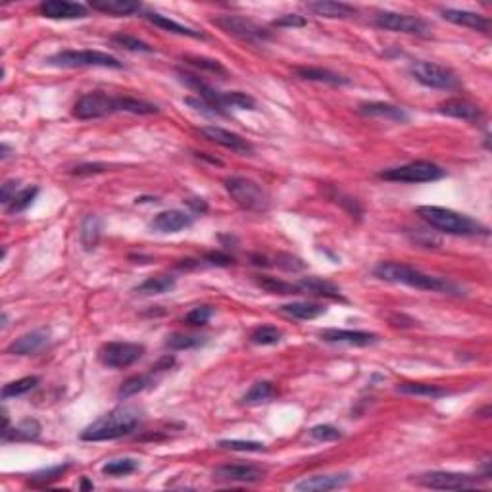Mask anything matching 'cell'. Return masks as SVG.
Returning a JSON list of instances; mask_svg holds the SVG:
<instances>
[{
  "mask_svg": "<svg viewBox=\"0 0 492 492\" xmlns=\"http://www.w3.org/2000/svg\"><path fill=\"white\" fill-rule=\"evenodd\" d=\"M144 354V346L137 343H108L99 350V360L102 366L114 369H124L133 366Z\"/></svg>",
  "mask_w": 492,
  "mask_h": 492,
  "instance_id": "cell-11",
  "label": "cell"
},
{
  "mask_svg": "<svg viewBox=\"0 0 492 492\" xmlns=\"http://www.w3.org/2000/svg\"><path fill=\"white\" fill-rule=\"evenodd\" d=\"M298 294H318V296H327V298H343L341 288L333 285L331 281L319 279V277H304L296 281Z\"/></svg>",
  "mask_w": 492,
  "mask_h": 492,
  "instance_id": "cell-24",
  "label": "cell"
},
{
  "mask_svg": "<svg viewBox=\"0 0 492 492\" xmlns=\"http://www.w3.org/2000/svg\"><path fill=\"white\" fill-rule=\"evenodd\" d=\"M39 194V189L37 187H27V189H21L16 196H14V200L10 202V204L6 206L8 212L10 214H19L24 212V210H27L29 206H31V202L35 200V196Z\"/></svg>",
  "mask_w": 492,
  "mask_h": 492,
  "instance_id": "cell-39",
  "label": "cell"
},
{
  "mask_svg": "<svg viewBox=\"0 0 492 492\" xmlns=\"http://www.w3.org/2000/svg\"><path fill=\"white\" fill-rule=\"evenodd\" d=\"M214 310L210 306H199V308H193L191 312L185 316V321L189 325H206L212 318Z\"/></svg>",
  "mask_w": 492,
  "mask_h": 492,
  "instance_id": "cell-47",
  "label": "cell"
},
{
  "mask_svg": "<svg viewBox=\"0 0 492 492\" xmlns=\"http://www.w3.org/2000/svg\"><path fill=\"white\" fill-rule=\"evenodd\" d=\"M118 112L150 116V114H158L160 110H158V106L144 102V100L131 99V96H110V94L104 93L83 94L74 106V116L79 119L106 118V116Z\"/></svg>",
  "mask_w": 492,
  "mask_h": 492,
  "instance_id": "cell-1",
  "label": "cell"
},
{
  "mask_svg": "<svg viewBox=\"0 0 492 492\" xmlns=\"http://www.w3.org/2000/svg\"><path fill=\"white\" fill-rule=\"evenodd\" d=\"M69 468V463H64V466H56V468L43 469V471H37L29 477L31 483H39V485H49L50 481H56L58 477H62L64 471Z\"/></svg>",
  "mask_w": 492,
  "mask_h": 492,
  "instance_id": "cell-46",
  "label": "cell"
},
{
  "mask_svg": "<svg viewBox=\"0 0 492 492\" xmlns=\"http://www.w3.org/2000/svg\"><path fill=\"white\" fill-rule=\"evenodd\" d=\"M146 21H150L152 25H156V27H160V29H164V31L168 33H175V35H181V37H193V39H204V35L200 31H194V29H191V27H187V25H181L177 24V21H174V19H169L168 16H162V14L158 12H146L143 16Z\"/></svg>",
  "mask_w": 492,
  "mask_h": 492,
  "instance_id": "cell-27",
  "label": "cell"
},
{
  "mask_svg": "<svg viewBox=\"0 0 492 492\" xmlns=\"http://www.w3.org/2000/svg\"><path fill=\"white\" fill-rule=\"evenodd\" d=\"M224 104L225 108H239V110H254L256 100L248 96L246 93L235 91V93H225L224 94Z\"/></svg>",
  "mask_w": 492,
  "mask_h": 492,
  "instance_id": "cell-42",
  "label": "cell"
},
{
  "mask_svg": "<svg viewBox=\"0 0 492 492\" xmlns=\"http://www.w3.org/2000/svg\"><path fill=\"white\" fill-rule=\"evenodd\" d=\"M441 16H443L446 21L456 25H461V27H468V29H473V31L486 33L491 29V21L485 16H481L477 12H469V10H456V8H443L441 10Z\"/></svg>",
  "mask_w": 492,
  "mask_h": 492,
  "instance_id": "cell-20",
  "label": "cell"
},
{
  "mask_svg": "<svg viewBox=\"0 0 492 492\" xmlns=\"http://www.w3.org/2000/svg\"><path fill=\"white\" fill-rule=\"evenodd\" d=\"M46 62L56 68H124L118 58L100 50H62L50 56Z\"/></svg>",
  "mask_w": 492,
  "mask_h": 492,
  "instance_id": "cell-6",
  "label": "cell"
},
{
  "mask_svg": "<svg viewBox=\"0 0 492 492\" xmlns=\"http://www.w3.org/2000/svg\"><path fill=\"white\" fill-rule=\"evenodd\" d=\"M219 446L225 450H235V452H263L266 444L258 441H219Z\"/></svg>",
  "mask_w": 492,
  "mask_h": 492,
  "instance_id": "cell-43",
  "label": "cell"
},
{
  "mask_svg": "<svg viewBox=\"0 0 492 492\" xmlns=\"http://www.w3.org/2000/svg\"><path fill=\"white\" fill-rule=\"evenodd\" d=\"M191 225H193V218L189 214L181 212V210H168V212L158 214L156 218L152 219L150 229L158 231V233H177Z\"/></svg>",
  "mask_w": 492,
  "mask_h": 492,
  "instance_id": "cell-21",
  "label": "cell"
},
{
  "mask_svg": "<svg viewBox=\"0 0 492 492\" xmlns=\"http://www.w3.org/2000/svg\"><path fill=\"white\" fill-rule=\"evenodd\" d=\"M139 469V461L133 458H119V460L106 461L102 466V473L108 477H124V475H131Z\"/></svg>",
  "mask_w": 492,
  "mask_h": 492,
  "instance_id": "cell-35",
  "label": "cell"
},
{
  "mask_svg": "<svg viewBox=\"0 0 492 492\" xmlns=\"http://www.w3.org/2000/svg\"><path fill=\"white\" fill-rule=\"evenodd\" d=\"M89 6L96 12L112 14V16H131L143 10V6L133 0H91Z\"/></svg>",
  "mask_w": 492,
  "mask_h": 492,
  "instance_id": "cell-26",
  "label": "cell"
},
{
  "mask_svg": "<svg viewBox=\"0 0 492 492\" xmlns=\"http://www.w3.org/2000/svg\"><path fill=\"white\" fill-rule=\"evenodd\" d=\"M200 133H202L208 141H212V143L219 144V146H224V149L233 150V152H237V154H244V156H246V154H252V152H254V146H252L246 139H243L241 135H237V133H231L227 131V129L216 127V125L202 127Z\"/></svg>",
  "mask_w": 492,
  "mask_h": 492,
  "instance_id": "cell-14",
  "label": "cell"
},
{
  "mask_svg": "<svg viewBox=\"0 0 492 492\" xmlns=\"http://www.w3.org/2000/svg\"><path fill=\"white\" fill-rule=\"evenodd\" d=\"M224 187L243 210L256 214H263L269 210L271 200H269L268 191L260 183L246 179V177H227L224 181Z\"/></svg>",
  "mask_w": 492,
  "mask_h": 492,
  "instance_id": "cell-5",
  "label": "cell"
},
{
  "mask_svg": "<svg viewBox=\"0 0 492 492\" xmlns=\"http://www.w3.org/2000/svg\"><path fill=\"white\" fill-rule=\"evenodd\" d=\"M438 112L443 116H448V118L463 119V121H469V124H477V121L483 119V110L473 102L463 99H450L446 102H441Z\"/></svg>",
  "mask_w": 492,
  "mask_h": 492,
  "instance_id": "cell-19",
  "label": "cell"
},
{
  "mask_svg": "<svg viewBox=\"0 0 492 492\" xmlns=\"http://www.w3.org/2000/svg\"><path fill=\"white\" fill-rule=\"evenodd\" d=\"M306 8L321 18H352L358 14L354 6L344 4V2H331V0H318V2H308Z\"/></svg>",
  "mask_w": 492,
  "mask_h": 492,
  "instance_id": "cell-23",
  "label": "cell"
},
{
  "mask_svg": "<svg viewBox=\"0 0 492 492\" xmlns=\"http://www.w3.org/2000/svg\"><path fill=\"white\" fill-rule=\"evenodd\" d=\"M418 216L429 224L433 229L443 231L448 235H458V237H477L488 235V229L485 225L475 221L466 214H458L450 208H441V206H419Z\"/></svg>",
  "mask_w": 492,
  "mask_h": 492,
  "instance_id": "cell-4",
  "label": "cell"
},
{
  "mask_svg": "<svg viewBox=\"0 0 492 492\" xmlns=\"http://www.w3.org/2000/svg\"><path fill=\"white\" fill-rule=\"evenodd\" d=\"M185 102H187L189 106H193L196 112H202V114H206V116H224V114H219L216 108H212L210 104H208V102H204L202 99H199V96H196V99H194V96H187V99H185Z\"/></svg>",
  "mask_w": 492,
  "mask_h": 492,
  "instance_id": "cell-50",
  "label": "cell"
},
{
  "mask_svg": "<svg viewBox=\"0 0 492 492\" xmlns=\"http://www.w3.org/2000/svg\"><path fill=\"white\" fill-rule=\"evenodd\" d=\"M281 312L293 319H316L325 313V306L316 304V302H291V304L281 306Z\"/></svg>",
  "mask_w": 492,
  "mask_h": 492,
  "instance_id": "cell-28",
  "label": "cell"
},
{
  "mask_svg": "<svg viewBox=\"0 0 492 492\" xmlns=\"http://www.w3.org/2000/svg\"><path fill=\"white\" fill-rule=\"evenodd\" d=\"M275 396V386L273 383H269V381H258V383H254V385L250 386V391L243 396V402L244 404H262V402H268L269 398H273Z\"/></svg>",
  "mask_w": 492,
  "mask_h": 492,
  "instance_id": "cell-33",
  "label": "cell"
},
{
  "mask_svg": "<svg viewBox=\"0 0 492 492\" xmlns=\"http://www.w3.org/2000/svg\"><path fill=\"white\" fill-rule=\"evenodd\" d=\"M206 260L214 263V266H229V263H233V258H229L224 252H212V254L206 256Z\"/></svg>",
  "mask_w": 492,
  "mask_h": 492,
  "instance_id": "cell-53",
  "label": "cell"
},
{
  "mask_svg": "<svg viewBox=\"0 0 492 492\" xmlns=\"http://www.w3.org/2000/svg\"><path fill=\"white\" fill-rule=\"evenodd\" d=\"M375 25L379 29L393 33H406L416 37H431V25L418 16L398 12H379L375 16Z\"/></svg>",
  "mask_w": 492,
  "mask_h": 492,
  "instance_id": "cell-10",
  "label": "cell"
},
{
  "mask_svg": "<svg viewBox=\"0 0 492 492\" xmlns=\"http://www.w3.org/2000/svg\"><path fill=\"white\" fill-rule=\"evenodd\" d=\"M281 336L283 333L273 325H260L250 333V343L258 344V346H271V344L281 343Z\"/></svg>",
  "mask_w": 492,
  "mask_h": 492,
  "instance_id": "cell-36",
  "label": "cell"
},
{
  "mask_svg": "<svg viewBox=\"0 0 492 492\" xmlns=\"http://www.w3.org/2000/svg\"><path fill=\"white\" fill-rule=\"evenodd\" d=\"M481 479L485 477L452 473V471H427V473L413 477L411 483L425 486V488H435V491H466V488H477L481 485Z\"/></svg>",
  "mask_w": 492,
  "mask_h": 492,
  "instance_id": "cell-9",
  "label": "cell"
},
{
  "mask_svg": "<svg viewBox=\"0 0 492 492\" xmlns=\"http://www.w3.org/2000/svg\"><path fill=\"white\" fill-rule=\"evenodd\" d=\"M104 169H106V166H102V164H83V166H77L71 174L74 175L100 174V171H104Z\"/></svg>",
  "mask_w": 492,
  "mask_h": 492,
  "instance_id": "cell-52",
  "label": "cell"
},
{
  "mask_svg": "<svg viewBox=\"0 0 492 492\" xmlns=\"http://www.w3.org/2000/svg\"><path fill=\"white\" fill-rule=\"evenodd\" d=\"M41 435V425L37 419H24L14 429H8L2 433V443H10V441H33Z\"/></svg>",
  "mask_w": 492,
  "mask_h": 492,
  "instance_id": "cell-31",
  "label": "cell"
},
{
  "mask_svg": "<svg viewBox=\"0 0 492 492\" xmlns=\"http://www.w3.org/2000/svg\"><path fill=\"white\" fill-rule=\"evenodd\" d=\"M189 208H193L194 214H206L208 212V204L202 199H191L187 200Z\"/></svg>",
  "mask_w": 492,
  "mask_h": 492,
  "instance_id": "cell-54",
  "label": "cell"
},
{
  "mask_svg": "<svg viewBox=\"0 0 492 492\" xmlns=\"http://www.w3.org/2000/svg\"><path fill=\"white\" fill-rule=\"evenodd\" d=\"M50 338L49 329H35L25 333L19 338H16L10 346L6 348L8 354L12 356H31L37 354L39 350H43L46 346Z\"/></svg>",
  "mask_w": 492,
  "mask_h": 492,
  "instance_id": "cell-18",
  "label": "cell"
},
{
  "mask_svg": "<svg viewBox=\"0 0 492 492\" xmlns=\"http://www.w3.org/2000/svg\"><path fill=\"white\" fill-rule=\"evenodd\" d=\"M204 336H196V335H171L168 336L166 341V346L171 350H189V348H196L200 344H204Z\"/></svg>",
  "mask_w": 492,
  "mask_h": 492,
  "instance_id": "cell-40",
  "label": "cell"
},
{
  "mask_svg": "<svg viewBox=\"0 0 492 492\" xmlns=\"http://www.w3.org/2000/svg\"><path fill=\"white\" fill-rule=\"evenodd\" d=\"M214 24L225 33H229L231 37H237L246 43H262L269 39V33L266 29L241 16H219L214 19Z\"/></svg>",
  "mask_w": 492,
  "mask_h": 492,
  "instance_id": "cell-12",
  "label": "cell"
},
{
  "mask_svg": "<svg viewBox=\"0 0 492 492\" xmlns=\"http://www.w3.org/2000/svg\"><path fill=\"white\" fill-rule=\"evenodd\" d=\"M152 383V377L150 375H133L129 379H125L121 383L118 391L119 398H129V396H135V394L143 393L144 388Z\"/></svg>",
  "mask_w": 492,
  "mask_h": 492,
  "instance_id": "cell-38",
  "label": "cell"
},
{
  "mask_svg": "<svg viewBox=\"0 0 492 492\" xmlns=\"http://www.w3.org/2000/svg\"><path fill=\"white\" fill-rule=\"evenodd\" d=\"M256 285L273 294H298L296 283H287V281H281L277 277H268V275L256 277Z\"/></svg>",
  "mask_w": 492,
  "mask_h": 492,
  "instance_id": "cell-34",
  "label": "cell"
},
{
  "mask_svg": "<svg viewBox=\"0 0 492 492\" xmlns=\"http://www.w3.org/2000/svg\"><path fill=\"white\" fill-rule=\"evenodd\" d=\"M112 43H116L118 46H121V49L131 50V52H146V54L152 52V46H149V44L144 43V41H141V39L133 37V35H127V33H116L112 37Z\"/></svg>",
  "mask_w": 492,
  "mask_h": 492,
  "instance_id": "cell-41",
  "label": "cell"
},
{
  "mask_svg": "<svg viewBox=\"0 0 492 492\" xmlns=\"http://www.w3.org/2000/svg\"><path fill=\"white\" fill-rule=\"evenodd\" d=\"M175 288V277L171 275H156V277H149V279L135 287V293L143 294V296H154V294L171 293Z\"/></svg>",
  "mask_w": 492,
  "mask_h": 492,
  "instance_id": "cell-29",
  "label": "cell"
},
{
  "mask_svg": "<svg viewBox=\"0 0 492 492\" xmlns=\"http://www.w3.org/2000/svg\"><path fill=\"white\" fill-rule=\"evenodd\" d=\"M18 194V181H6L2 185V194H0V202L8 206L14 200V196Z\"/></svg>",
  "mask_w": 492,
  "mask_h": 492,
  "instance_id": "cell-51",
  "label": "cell"
},
{
  "mask_svg": "<svg viewBox=\"0 0 492 492\" xmlns=\"http://www.w3.org/2000/svg\"><path fill=\"white\" fill-rule=\"evenodd\" d=\"M296 75L304 81H316V83H325V85H331V87H343V85H350L348 77H344L341 74H335L331 69L323 68H298L296 69Z\"/></svg>",
  "mask_w": 492,
  "mask_h": 492,
  "instance_id": "cell-25",
  "label": "cell"
},
{
  "mask_svg": "<svg viewBox=\"0 0 492 492\" xmlns=\"http://www.w3.org/2000/svg\"><path fill=\"white\" fill-rule=\"evenodd\" d=\"M0 152H2L0 158H2V160H6V158L10 156V149H8V144H2V150H0Z\"/></svg>",
  "mask_w": 492,
  "mask_h": 492,
  "instance_id": "cell-55",
  "label": "cell"
},
{
  "mask_svg": "<svg viewBox=\"0 0 492 492\" xmlns=\"http://www.w3.org/2000/svg\"><path fill=\"white\" fill-rule=\"evenodd\" d=\"M81 488H85V491H93L94 485H93V483H89V481L85 479V477H83V479H81Z\"/></svg>",
  "mask_w": 492,
  "mask_h": 492,
  "instance_id": "cell-56",
  "label": "cell"
},
{
  "mask_svg": "<svg viewBox=\"0 0 492 492\" xmlns=\"http://www.w3.org/2000/svg\"><path fill=\"white\" fill-rule=\"evenodd\" d=\"M308 21L298 14H285V16H281L273 21L275 27H304Z\"/></svg>",
  "mask_w": 492,
  "mask_h": 492,
  "instance_id": "cell-48",
  "label": "cell"
},
{
  "mask_svg": "<svg viewBox=\"0 0 492 492\" xmlns=\"http://www.w3.org/2000/svg\"><path fill=\"white\" fill-rule=\"evenodd\" d=\"M379 177L385 181H393V183H431V181L443 179L444 169L433 162L419 160V162L385 169L381 171Z\"/></svg>",
  "mask_w": 492,
  "mask_h": 492,
  "instance_id": "cell-7",
  "label": "cell"
},
{
  "mask_svg": "<svg viewBox=\"0 0 492 492\" xmlns=\"http://www.w3.org/2000/svg\"><path fill=\"white\" fill-rule=\"evenodd\" d=\"M310 436L313 441H319V443H333V441H338L343 438V433L333 427V425H316L310 429Z\"/></svg>",
  "mask_w": 492,
  "mask_h": 492,
  "instance_id": "cell-44",
  "label": "cell"
},
{
  "mask_svg": "<svg viewBox=\"0 0 492 492\" xmlns=\"http://www.w3.org/2000/svg\"><path fill=\"white\" fill-rule=\"evenodd\" d=\"M39 12L49 19L87 18V8L79 2H68V0H44L39 4Z\"/></svg>",
  "mask_w": 492,
  "mask_h": 492,
  "instance_id": "cell-16",
  "label": "cell"
},
{
  "mask_svg": "<svg viewBox=\"0 0 492 492\" xmlns=\"http://www.w3.org/2000/svg\"><path fill=\"white\" fill-rule=\"evenodd\" d=\"M141 423V410L135 406H119L108 411L102 418L91 423L81 433V441L100 443V441H116L121 436L131 435Z\"/></svg>",
  "mask_w": 492,
  "mask_h": 492,
  "instance_id": "cell-3",
  "label": "cell"
},
{
  "mask_svg": "<svg viewBox=\"0 0 492 492\" xmlns=\"http://www.w3.org/2000/svg\"><path fill=\"white\" fill-rule=\"evenodd\" d=\"M100 235H102V221H100L99 216H93V214L85 216V219L81 221V229H79V239H81L85 250L96 248Z\"/></svg>",
  "mask_w": 492,
  "mask_h": 492,
  "instance_id": "cell-30",
  "label": "cell"
},
{
  "mask_svg": "<svg viewBox=\"0 0 492 492\" xmlns=\"http://www.w3.org/2000/svg\"><path fill=\"white\" fill-rule=\"evenodd\" d=\"M410 74L413 75L416 81L429 89L456 91V89L461 87L458 75H456L452 69L444 68V66H438V64L435 62H425V60L413 62L410 68Z\"/></svg>",
  "mask_w": 492,
  "mask_h": 492,
  "instance_id": "cell-8",
  "label": "cell"
},
{
  "mask_svg": "<svg viewBox=\"0 0 492 492\" xmlns=\"http://www.w3.org/2000/svg\"><path fill=\"white\" fill-rule=\"evenodd\" d=\"M275 263H277L279 268L287 269V271H300V269H304L302 260H298V258H294V256L291 254H279Z\"/></svg>",
  "mask_w": 492,
  "mask_h": 492,
  "instance_id": "cell-49",
  "label": "cell"
},
{
  "mask_svg": "<svg viewBox=\"0 0 492 492\" xmlns=\"http://www.w3.org/2000/svg\"><path fill=\"white\" fill-rule=\"evenodd\" d=\"M358 112L361 116H368V118H385L396 121V124H406L410 119V116L402 108L388 104V102H363L358 108Z\"/></svg>",
  "mask_w": 492,
  "mask_h": 492,
  "instance_id": "cell-22",
  "label": "cell"
},
{
  "mask_svg": "<svg viewBox=\"0 0 492 492\" xmlns=\"http://www.w3.org/2000/svg\"><path fill=\"white\" fill-rule=\"evenodd\" d=\"M319 338L331 344H348V346H371L379 343V335L369 331L352 329H325L319 333Z\"/></svg>",
  "mask_w": 492,
  "mask_h": 492,
  "instance_id": "cell-15",
  "label": "cell"
},
{
  "mask_svg": "<svg viewBox=\"0 0 492 492\" xmlns=\"http://www.w3.org/2000/svg\"><path fill=\"white\" fill-rule=\"evenodd\" d=\"M262 468L252 463H225L214 471V479L221 483H258L263 479Z\"/></svg>",
  "mask_w": 492,
  "mask_h": 492,
  "instance_id": "cell-13",
  "label": "cell"
},
{
  "mask_svg": "<svg viewBox=\"0 0 492 492\" xmlns=\"http://www.w3.org/2000/svg\"><path fill=\"white\" fill-rule=\"evenodd\" d=\"M348 473H331V475H313V477H306L294 485L298 492H329L343 488L348 485Z\"/></svg>",
  "mask_w": 492,
  "mask_h": 492,
  "instance_id": "cell-17",
  "label": "cell"
},
{
  "mask_svg": "<svg viewBox=\"0 0 492 492\" xmlns=\"http://www.w3.org/2000/svg\"><path fill=\"white\" fill-rule=\"evenodd\" d=\"M396 391L402 394H410V396H425V398H443L450 391L438 385H429V383H402L396 386Z\"/></svg>",
  "mask_w": 492,
  "mask_h": 492,
  "instance_id": "cell-32",
  "label": "cell"
},
{
  "mask_svg": "<svg viewBox=\"0 0 492 492\" xmlns=\"http://www.w3.org/2000/svg\"><path fill=\"white\" fill-rule=\"evenodd\" d=\"M189 64H193L194 68L204 69V71H210V74L216 75H227V69L218 62V60H212V58H202V56H187L185 58Z\"/></svg>",
  "mask_w": 492,
  "mask_h": 492,
  "instance_id": "cell-45",
  "label": "cell"
},
{
  "mask_svg": "<svg viewBox=\"0 0 492 492\" xmlns=\"http://www.w3.org/2000/svg\"><path fill=\"white\" fill-rule=\"evenodd\" d=\"M375 277L386 283H396V285H406V287L419 288L427 293H441V294H458L460 296V287L454 283L436 275L423 273L421 269L411 268L408 263L398 262H381L373 269Z\"/></svg>",
  "mask_w": 492,
  "mask_h": 492,
  "instance_id": "cell-2",
  "label": "cell"
},
{
  "mask_svg": "<svg viewBox=\"0 0 492 492\" xmlns=\"http://www.w3.org/2000/svg\"><path fill=\"white\" fill-rule=\"evenodd\" d=\"M37 385H39V377H35V375H33V377H24V379L12 381V383H8V385H4V388H2V400L24 396V394L33 391Z\"/></svg>",
  "mask_w": 492,
  "mask_h": 492,
  "instance_id": "cell-37",
  "label": "cell"
}]
</instances>
